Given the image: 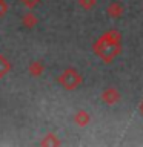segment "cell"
<instances>
[{
  "instance_id": "1",
  "label": "cell",
  "mask_w": 143,
  "mask_h": 147,
  "mask_svg": "<svg viewBox=\"0 0 143 147\" xmlns=\"http://www.w3.org/2000/svg\"><path fill=\"white\" fill-rule=\"evenodd\" d=\"M122 34L117 29H109L103 32L92 45V52L103 63L109 64L122 54Z\"/></svg>"
},
{
  "instance_id": "2",
  "label": "cell",
  "mask_w": 143,
  "mask_h": 147,
  "mask_svg": "<svg viewBox=\"0 0 143 147\" xmlns=\"http://www.w3.org/2000/svg\"><path fill=\"white\" fill-rule=\"evenodd\" d=\"M57 83L63 87L65 90H74V89H77V87L82 86L83 75L77 71V69L68 67L57 77Z\"/></svg>"
},
{
  "instance_id": "3",
  "label": "cell",
  "mask_w": 143,
  "mask_h": 147,
  "mask_svg": "<svg viewBox=\"0 0 143 147\" xmlns=\"http://www.w3.org/2000/svg\"><path fill=\"white\" fill-rule=\"evenodd\" d=\"M100 98H101V101H103L105 104L114 106V104L120 103V100H122V94L118 92L117 87L109 86V87H106V89H103V92H101V95H100Z\"/></svg>"
},
{
  "instance_id": "4",
  "label": "cell",
  "mask_w": 143,
  "mask_h": 147,
  "mask_svg": "<svg viewBox=\"0 0 143 147\" xmlns=\"http://www.w3.org/2000/svg\"><path fill=\"white\" fill-rule=\"evenodd\" d=\"M125 11H126V8H125V5L120 2V0H114V2H111L108 6H106V14H108V17H111V18L123 17Z\"/></svg>"
},
{
  "instance_id": "5",
  "label": "cell",
  "mask_w": 143,
  "mask_h": 147,
  "mask_svg": "<svg viewBox=\"0 0 143 147\" xmlns=\"http://www.w3.org/2000/svg\"><path fill=\"white\" fill-rule=\"evenodd\" d=\"M91 121V115L86 112V110H77L76 115H74V123L77 124V126H80V127H85L88 126Z\"/></svg>"
},
{
  "instance_id": "6",
  "label": "cell",
  "mask_w": 143,
  "mask_h": 147,
  "mask_svg": "<svg viewBox=\"0 0 143 147\" xmlns=\"http://www.w3.org/2000/svg\"><path fill=\"white\" fill-rule=\"evenodd\" d=\"M28 72L31 77H40L45 72V64L42 61H31L28 66Z\"/></svg>"
},
{
  "instance_id": "7",
  "label": "cell",
  "mask_w": 143,
  "mask_h": 147,
  "mask_svg": "<svg viewBox=\"0 0 143 147\" xmlns=\"http://www.w3.org/2000/svg\"><path fill=\"white\" fill-rule=\"evenodd\" d=\"M37 23H39V18H37L32 12H26L25 16L22 17V25L26 28V29H32Z\"/></svg>"
},
{
  "instance_id": "8",
  "label": "cell",
  "mask_w": 143,
  "mask_h": 147,
  "mask_svg": "<svg viewBox=\"0 0 143 147\" xmlns=\"http://www.w3.org/2000/svg\"><path fill=\"white\" fill-rule=\"evenodd\" d=\"M11 69H12V66H11V63H9V60L5 57V55L0 54V78L8 75Z\"/></svg>"
},
{
  "instance_id": "9",
  "label": "cell",
  "mask_w": 143,
  "mask_h": 147,
  "mask_svg": "<svg viewBox=\"0 0 143 147\" xmlns=\"http://www.w3.org/2000/svg\"><path fill=\"white\" fill-rule=\"evenodd\" d=\"M62 142H60V140L57 136L54 135V133H48V135H45V138L40 141V146H46V147H49V146H60Z\"/></svg>"
},
{
  "instance_id": "10",
  "label": "cell",
  "mask_w": 143,
  "mask_h": 147,
  "mask_svg": "<svg viewBox=\"0 0 143 147\" xmlns=\"http://www.w3.org/2000/svg\"><path fill=\"white\" fill-rule=\"evenodd\" d=\"M77 3L85 11H91V9H94L97 6V0H77Z\"/></svg>"
},
{
  "instance_id": "11",
  "label": "cell",
  "mask_w": 143,
  "mask_h": 147,
  "mask_svg": "<svg viewBox=\"0 0 143 147\" xmlns=\"http://www.w3.org/2000/svg\"><path fill=\"white\" fill-rule=\"evenodd\" d=\"M20 2L23 3V6H26L28 9H34L37 5L40 3V0H20Z\"/></svg>"
},
{
  "instance_id": "12",
  "label": "cell",
  "mask_w": 143,
  "mask_h": 147,
  "mask_svg": "<svg viewBox=\"0 0 143 147\" xmlns=\"http://www.w3.org/2000/svg\"><path fill=\"white\" fill-rule=\"evenodd\" d=\"M8 12V5L5 0H0V17H3L5 14Z\"/></svg>"
},
{
  "instance_id": "13",
  "label": "cell",
  "mask_w": 143,
  "mask_h": 147,
  "mask_svg": "<svg viewBox=\"0 0 143 147\" xmlns=\"http://www.w3.org/2000/svg\"><path fill=\"white\" fill-rule=\"evenodd\" d=\"M138 110H140V113L143 115V100L140 101V104H138Z\"/></svg>"
}]
</instances>
